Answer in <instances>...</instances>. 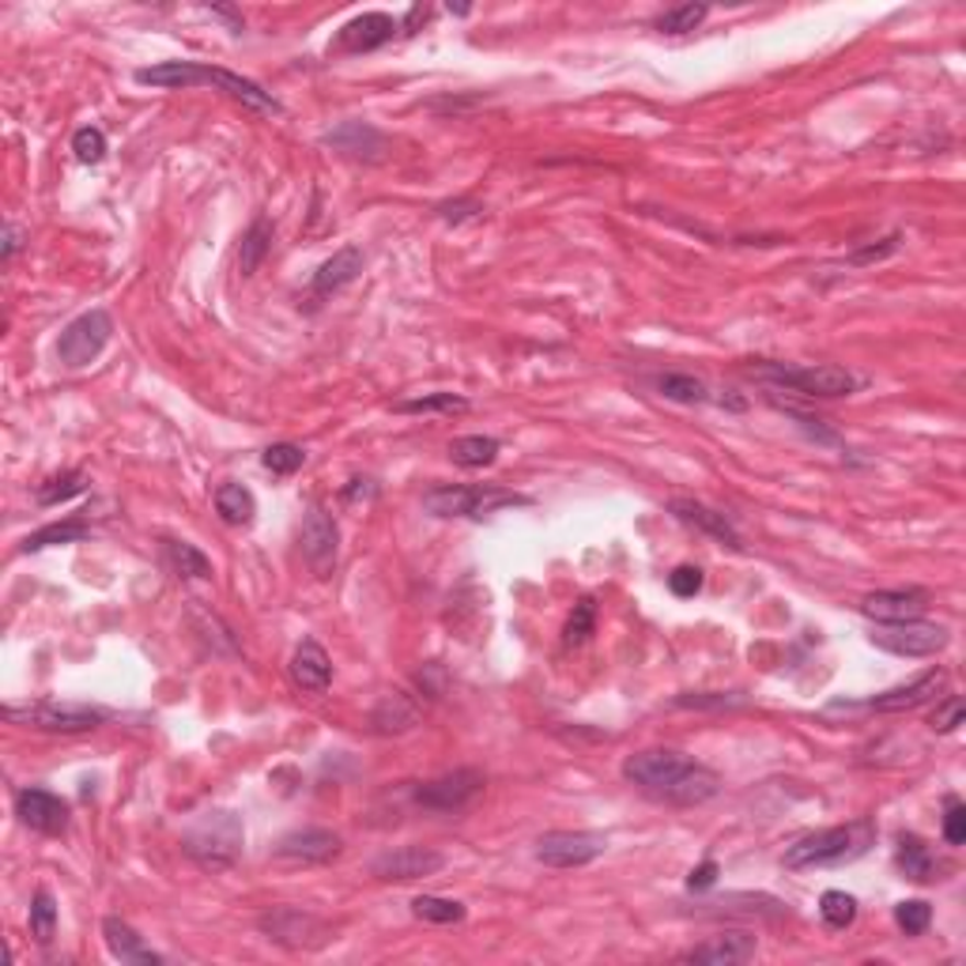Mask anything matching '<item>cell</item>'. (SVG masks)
I'll use <instances>...</instances> for the list:
<instances>
[{
    "label": "cell",
    "instance_id": "1",
    "mask_svg": "<svg viewBox=\"0 0 966 966\" xmlns=\"http://www.w3.org/2000/svg\"><path fill=\"white\" fill-rule=\"evenodd\" d=\"M623 777H627L630 785H638L646 797L664 800V805H677V808L706 805V800H714L717 789H721L717 771H709L706 763H698V759L672 748H646L627 755L623 759Z\"/></svg>",
    "mask_w": 966,
    "mask_h": 966
},
{
    "label": "cell",
    "instance_id": "2",
    "mask_svg": "<svg viewBox=\"0 0 966 966\" xmlns=\"http://www.w3.org/2000/svg\"><path fill=\"white\" fill-rule=\"evenodd\" d=\"M876 842V823L868 816L853 819V823L842 827H827V831L805 834L785 850L782 865L793 872L805 868H827V865H850V861L865 857Z\"/></svg>",
    "mask_w": 966,
    "mask_h": 966
},
{
    "label": "cell",
    "instance_id": "3",
    "mask_svg": "<svg viewBox=\"0 0 966 966\" xmlns=\"http://www.w3.org/2000/svg\"><path fill=\"white\" fill-rule=\"evenodd\" d=\"M242 842H246L242 819L227 808H212L204 811V816H196L182 834L185 857H193L196 865L212 872H227L235 865V861L242 857Z\"/></svg>",
    "mask_w": 966,
    "mask_h": 966
},
{
    "label": "cell",
    "instance_id": "4",
    "mask_svg": "<svg viewBox=\"0 0 966 966\" xmlns=\"http://www.w3.org/2000/svg\"><path fill=\"white\" fill-rule=\"evenodd\" d=\"M751 378L766 382V386H777V389L800 393V397H827V400L850 397V393H857L861 386H865V378L845 371V366H831V363L797 366V363H771V359L751 366Z\"/></svg>",
    "mask_w": 966,
    "mask_h": 966
},
{
    "label": "cell",
    "instance_id": "5",
    "mask_svg": "<svg viewBox=\"0 0 966 966\" xmlns=\"http://www.w3.org/2000/svg\"><path fill=\"white\" fill-rule=\"evenodd\" d=\"M529 495L507 491V487H457L442 484L423 495V510L434 518H487L507 507H529Z\"/></svg>",
    "mask_w": 966,
    "mask_h": 966
},
{
    "label": "cell",
    "instance_id": "6",
    "mask_svg": "<svg viewBox=\"0 0 966 966\" xmlns=\"http://www.w3.org/2000/svg\"><path fill=\"white\" fill-rule=\"evenodd\" d=\"M4 717L15 725L42 732H91L106 725V709L88 703H27V706H4Z\"/></svg>",
    "mask_w": 966,
    "mask_h": 966
},
{
    "label": "cell",
    "instance_id": "7",
    "mask_svg": "<svg viewBox=\"0 0 966 966\" xmlns=\"http://www.w3.org/2000/svg\"><path fill=\"white\" fill-rule=\"evenodd\" d=\"M110 332H114V321H110L106 310H83L80 318H72L61 329V340H57V359L68 366V371H83L88 363H95L102 355V348L110 344Z\"/></svg>",
    "mask_w": 966,
    "mask_h": 966
},
{
    "label": "cell",
    "instance_id": "8",
    "mask_svg": "<svg viewBox=\"0 0 966 966\" xmlns=\"http://www.w3.org/2000/svg\"><path fill=\"white\" fill-rule=\"evenodd\" d=\"M868 638H872V646L887 649V654H895V657H933L947 643H952L947 627H940V623H925V620L879 623Z\"/></svg>",
    "mask_w": 966,
    "mask_h": 966
},
{
    "label": "cell",
    "instance_id": "9",
    "mask_svg": "<svg viewBox=\"0 0 966 966\" xmlns=\"http://www.w3.org/2000/svg\"><path fill=\"white\" fill-rule=\"evenodd\" d=\"M484 785H487V777L476 771V766H461V771H450V774L434 777V782L419 785L416 805L427 811H442V816H450V811L457 816V811H465L476 797H480Z\"/></svg>",
    "mask_w": 966,
    "mask_h": 966
},
{
    "label": "cell",
    "instance_id": "10",
    "mask_svg": "<svg viewBox=\"0 0 966 966\" xmlns=\"http://www.w3.org/2000/svg\"><path fill=\"white\" fill-rule=\"evenodd\" d=\"M609 838L596 831H548L536 842V861L548 868H581L604 857Z\"/></svg>",
    "mask_w": 966,
    "mask_h": 966
},
{
    "label": "cell",
    "instance_id": "11",
    "mask_svg": "<svg viewBox=\"0 0 966 966\" xmlns=\"http://www.w3.org/2000/svg\"><path fill=\"white\" fill-rule=\"evenodd\" d=\"M258 925H261V933L272 940V944H284V947H291V952H310V947L329 944V929H325L314 913L295 910V906L269 910Z\"/></svg>",
    "mask_w": 966,
    "mask_h": 966
},
{
    "label": "cell",
    "instance_id": "12",
    "mask_svg": "<svg viewBox=\"0 0 966 966\" xmlns=\"http://www.w3.org/2000/svg\"><path fill=\"white\" fill-rule=\"evenodd\" d=\"M298 544H303L306 567H310L318 578H332V570H337V555H340V529H337V521H332L329 510L310 507V514H306V521H303V536H298Z\"/></svg>",
    "mask_w": 966,
    "mask_h": 966
},
{
    "label": "cell",
    "instance_id": "13",
    "mask_svg": "<svg viewBox=\"0 0 966 966\" xmlns=\"http://www.w3.org/2000/svg\"><path fill=\"white\" fill-rule=\"evenodd\" d=\"M446 857L439 850H427V845H400V850H389L382 857L371 861V876L378 879H397V884H408V879H423L442 872Z\"/></svg>",
    "mask_w": 966,
    "mask_h": 966
},
{
    "label": "cell",
    "instance_id": "14",
    "mask_svg": "<svg viewBox=\"0 0 966 966\" xmlns=\"http://www.w3.org/2000/svg\"><path fill=\"white\" fill-rule=\"evenodd\" d=\"M944 687H947V669H929L921 672L918 680L902 683V687H891L884 691V695L868 698V709H876V714H906V709L936 703V695H944Z\"/></svg>",
    "mask_w": 966,
    "mask_h": 966
},
{
    "label": "cell",
    "instance_id": "15",
    "mask_svg": "<svg viewBox=\"0 0 966 966\" xmlns=\"http://www.w3.org/2000/svg\"><path fill=\"white\" fill-rule=\"evenodd\" d=\"M15 816L23 819V827L38 834H65L68 831V805L57 793L49 789H20L15 793Z\"/></svg>",
    "mask_w": 966,
    "mask_h": 966
},
{
    "label": "cell",
    "instance_id": "16",
    "mask_svg": "<svg viewBox=\"0 0 966 966\" xmlns=\"http://www.w3.org/2000/svg\"><path fill=\"white\" fill-rule=\"evenodd\" d=\"M929 609V593L925 589H879V593H868L861 601V615L876 623H906V620H921V612Z\"/></svg>",
    "mask_w": 966,
    "mask_h": 966
},
{
    "label": "cell",
    "instance_id": "17",
    "mask_svg": "<svg viewBox=\"0 0 966 966\" xmlns=\"http://www.w3.org/2000/svg\"><path fill=\"white\" fill-rule=\"evenodd\" d=\"M397 31H400V23L393 20V15L363 12V15H355V20H348L344 27H340L337 49H344V54H371V49L393 42V34H397Z\"/></svg>",
    "mask_w": 966,
    "mask_h": 966
},
{
    "label": "cell",
    "instance_id": "18",
    "mask_svg": "<svg viewBox=\"0 0 966 966\" xmlns=\"http://www.w3.org/2000/svg\"><path fill=\"white\" fill-rule=\"evenodd\" d=\"M344 850L340 834L325 831V827H306V831H291L276 842V857L303 861V865H325Z\"/></svg>",
    "mask_w": 966,
    "mask_h": 966
},
{
    "label": "cell",
    "instance_id": "19",
    "mask_svg": "<svg viewBox=\"0 0 966 966\" xmlns=\"http://www.w3.org/2000/svg\"><path fill=\"white\" fill-rule=\"evenodd\" d=\"M366 264V253L359 250V246H344V250H337L329 261L321 264L318 272H314V284H310V303L318 306L325 303L329 295H337V291H344L352 280H359V272H363Z\"/></svg>",
    "mask_w": 966,
    "mask_h": 966
},
{
    "label": "cell",
    "instance_id": "20",
    "mask_svg": "<svg viewBox=\"0 0 966 966\" xmlns=\"http://www.w3.org/2000/svg\"><path fill=\"white\" fill-rule=\"evenodd\" d=\"M683 963H706V966H740L755 959V936L748 933H725L714 936L706 944H695L691 952L680 955Z\"/></svg>",
    "mask_w": 966,
    "mask_h": 966
},
{
    "label": "cell",
    "instance_id": "21",
    "mask_svg": "<svg viewBox=\"0 0 966 966\" xmlns=\"http://www.w3.org/2000/svg\"><path fill=\"white\" fill-rule=\"evenodd\" d=\"M325 144L337 148L340 156H352V159H382V151H386V136L366 122L337 125L332 133H325Z\"/></svg>",
    "mask_w": 966,
    "mask_h": 966
},
{
    "label": "cell",
    "instance_id": "22",
    "mask_svg": "<svg viewBox=\"0 0 966 966\" xmlns=\"http://www.w3.org/2000/svg\"><path fill=\"white\" fill-rule=\"evenodd\" d=\"M291 680H295L303 691H310V695H321V691H329V683H332V661H329V654H325V649L314 643V638H306V643L295 649V657H291Z\"/></svg>",
    "mask_w": 966,
    "mask_h": 966
},
{
    "label": "cell",
    "instance_id": "23",
    "mask_svg": "<svg viewBox=\"0 0 966 966\" xmlns=\"http://www.w3.org/2000/svg\"><path fill=\"white\" fill-rule=\"evenodd\" d=\"M208 72H212L208 65H196V61H162L151 68H136V83L185 91V88H201V83H208Z\"/></svg>",
    "mask_w": 966,
    "mask_h": 966
},
{
    "label": "cell",
    "instance_id": "24",
    "mask_svg": "<svg viewBox=\"0 0 966 966\" xmlns=\"http://www.w3.org/2000/svg\"><path fill=\"white\" fill-rule=\"evenodd\" d=\"M672 514H677L683 525H695L698 533H706V536H714V541H721V544H729V548H743L740 544V533L737 529H732V521L725 518V514H717V510H709V507H703V502H695V499H677L672 502Z\"/></svg>",
    "mask_w": 966,
    "mask_h": 966
},
{
    "label": "cell",
    "instance_id": "25",
    "mask_svg": "<svg viewBox=\"0 0 966 966\" xmlns=\"http://www.w3.org/2000/svg\"><path fill=\"white\" fill-rule=\"evenodd\" d=\"M102 936H106V947H110V955H114V959L133 963V966H156V963H162V955L151 952V947L140 940V933H136L133 925H125L122 918H106V921H102Z\"/></svg>",
    "mask_w": 966,
    "mask_h": 966
},
{
    "label": "cell",
    "instance_id": "26",
    "mask_svg": "<svg viewBox=\"0 0 966 966\" xmlns=\"http://www.w3.org/2000/svg\"><path fill=\"white\" fill-rule=\"evenodd\" d=\"M272 238H276V227H272L269 216H258L250 224V230L242 235V246H238V272L242 276H253L261 269V261L269 258Z\"/></svg>",
    "mask_w": 966,
    "mask_h": 966
},
{
    "label": "cell",
    "instance_id": "27",
    "mask_svg": "<svg viewBox=\"0 0 966 966\" xmlns=\"http://www.w3.org/2000/svg\"><path fill=\"white\" fill-rule=\"evenodd\" d=\"M895 865L902 868L906 879H913V884H929L936 872V861L933 853H929V845L921 842L918 834H902L899 838V850H895Z\"/></svg>",
    "mask_w": 966,
    "mask_h": 966
},
{
    "label": "cell",
    "instance_id": "28",
    "mask_svg": "<svg viewBox=\"0 0 966 966\" xmlns=\"http://www.w3.org/2000/svg\"><path fill=\"white\" fill-rule=\"evenodd\" d=\"M216 514L224 518L227 525H250L253 514H258V499H253V491L242 484H219L216 487Z\"/></svg>",
    "mask_w": 966,
    "mask_h": 966
},
{
    "label": "cell",
    "instance_id": "29",
    "mask_svg": "<svg viewBox=\"0 0 966 966\" xmlns=\"http://www.w3.org/2000/svg\"><path fill=\"white\" fill-rule=\"evenodd\" d=\"M499 450H502V442L491 439V434H465V439H453L450 442V457H453V465H461V468H487V465H495Z\"/></svg>",
    "mask_w": 966,
    "mask_h": 966
},
{
    "label": "cell",
    "instance_id": "30",
    "mask_svg": "<svg viewBox=\"0 0 966 966\" xmlns=\"http://www.w3.org/2000/svg\"><path fill=\"white\" fill-rule=\"evenodd\" d=\"M88 536H91V529L83 525V521H76V518L54 521V525L31 533L27 541H23V552L31 555V552H42V548H54V544H80V541H88Z\"/></svg>",
    "mask_w": 966,
    "mask_h": 966
},
{
    "label": "cell",
    "instance_id": "31",
    "mask_svg": "<svg viewBox=\"0 0 966 966\" xmlns=\"http://www.w3.org/2000/svg\"><path fill=\"white\" fill-rule=\"evenodd\" d=\"M654 386H657V393H661V397L677 400V405H706V400H709L706 382H698L695 374H677V371H672V374H657Z\"/></svg>",
    "mask_w": 966,
    "mask_h": 966
},
{
    "label": "cell",
    "instance_id": "32",
    "mask_svg": "<svg viewBox=\"0 0 966 966\" xmlns=\"http://www.w3.org/2000/svg\"><path fill=\"white\" fill-rule=\"evenodd\" d=\"M393 412L400 416H453V412H468V400L457 397V393H427V397H412V400H397Z\"/></svg>",
    "mask_w": 966,
    "mask_h": 966
},
{
    "label": "cell",
    "instance_id": "33",
    "mask_svg": "<svg viewBox=\"0 0 966 966\" xmlns=\"http://www.w3.org/2000/svg\"><path fill=\"white\" fill-rule=\"evenodd\" d=\"M167 559L178 578H212V562L201 548L185 541H167Z\"/></svg>",
    "mask_w": 966,
    "mask_h": 966
},
{
    "label": "cell",
    "instance_id": "34",
    "mask_svg": "<svg viewBox=\"0 0 966 966\" xmlns=\"http://www.w3.org/2000/svg\"><path fill=\"white\" fill-rule=\"evenodd\" d=\"M88 491V476L83 473H61V476H49L46 484H38V491H34V499H38V507H57V502H68L76 499V495Z\"/></svg>",
    "mask_w": 966,
    "mask_h": 966
},
{
    "label": "cell",
    "instance_id": "35",
    "mask_svg": "<svg viewBox=\"0 0 966 966\" xmlns=\"http://www.w3.org/2000/svg\"><path fill=\"white\" fill-rule=\"evenodd\" d=\"M596 630V601L593 596H581L575 604V612L567 615V627H562V646L578 649L589 643V635Z\"/></svg>",
    "mask_w": 966,
    "mask_h": 966
},
{
    "label": "cell",
    "instance_id": "36",
    "mask_svg": "<svg viewBox=\"0 0 966 966\" xmlns=\"http://www.w3.org/2000/svg\"><path fill=\"white\" fill-rule=\"evenodd\" d=\"M412 913L423 921H434V925H457V921H465V906L453 902V899H439V895H419V899H412Z\"/></svg>",
    "mask_w": 966,
    "mask_h": 966
},
{
    "label": "cell",
    "instance_id": "37",
    "mask_svg": "<svg viewBox=\"0 0 966 966\" xmlns=\"http://www.w3.org/2000/svg\"><path fill=\"white\" fill-rule=\"evenodd\" d=\"M54 933H57V902L46 887H38L31 899V936L38 940V944H49Z\"/></svg>",
    "mask_w": 966,
    "mask_h": 966
},
{
    "label": "cell",
    "instance_id": "38",
    "mask_svg": "<svg viewBox=\"0 0 966 966\" xmlns=\"http://www.w3.org/2000/svg\"><path fill=\"white\" fill-rule=\"evenodd\" d=\"M706 15H709L706 4H680V8H669V12L657 15L654 27L661 34H687V31H695Z\"/></svg>",
    "mask_w": 966,
    "mask_h": 966
},
{
    "label": "cell",
    "instance_id": "39",
    "mask_svg": "<svg viewBox=\"0 0 966 966\" xmlns=\"http://www.w3.org/2000/svg\"><path fill=\"white\" fill-rule=\"evenodd\" d=\"M819 918H823L831 929H850L853 921H857V899L845 891H823V899H819Z\"/></svg>",
    "mask_w": 966,
    "mask_h": 966
},
{
    "label": "cell",
    "instance_id": "40",
    "mask_svg": "<svg viewBox=\"0 0 966 966\" xmlns=\"http://www.w3.org/2000/svg\"><path fill=\"white\" fill-rule=\"evenodd\" d=\"M261 465L269 468L272 476H295L298 468L306 465V450L295 446V442H276L261 453Z\"/></svg>",
    "mask_w": 966,
    "mask_h": 966
},
{
    "label": "cell",
    "instance_id": "41",
    "mask_svg": "<svg viewBox=\"0 0 966 966\" xmlns=\"http://www.w3.org/2000/svg\"><path fill=\"white\" fill-rule=\"evenodd\" d=\"M374 725H378L382 732L412 729V725H416V709L405 703V695H393V698H386V703L378 706V714H374Z\"/></svg>",
    "mask_w": 966,
    "mask_h": 966
},
{
    "label": "cell",
    "instance_id": "42",
    "mask_svg": "<svg viewBox=\"0 0 966 966\" xmlns=\"http://www.w3.org/2000/svg\"><path fill=\"white\" fill-rule=\"evenodd\" d=\"M895 921H899V929L906 936H921L929 925H933V906L921 902V899L899 902L895 906Z\"/></svg>",
    "mask_w": 966,
    "mask_h": 966
},
{
    "label": "cell",
    "instance_id": "43",
    "mask_svg": "<svg viewBox=\"0 0 966 966\" xmlns=\"http://www.w3.org/2000/svg\"><path fill=\"white\" fill-rule=\"evenodd\" d=\"M72 151L80 162H102L106 159V133L95 129V125H83L72 136Z\"/></svg>",
    "mask_w": 966,
    "mask_h": 966
},
{
    "label": "cell",
    "instance_id": "44",
    "mask_svg": "<svg viewBox=\"0 0 966 966\" xmlns=\"http://www.w3.org/2000/svg\"><path fill=\"white\" fill-rule=\"evenodd\" d=\"M963 717H966V709H963V698L959 695H947V698H940L936 703V709H933V717H929V729L933 732H940V737H947V732H955L963 725Z\"/></svg>",
    "mask_w": 966,
    "mask_h": 966
},
{
    "label": "cell",
    "instance_id": "45",
    "mask_svg": "<svg viewBox=\"0 0 966 966\" xmlns=\"http://www.w3.org/2000/svg\"><path fill=\"white\" fill-rule=\"evenodd\" d=\"M899 250H902V235H887V238H879V242L865 246V250H853L845 261L857 264V269H865V264H876V261L895 258V253H899Z\"/></svg>",
    "mask_w": 966,
    "mask_h": 966
},
{
    "label": "cell",
    "instance_id": "46",
    "mask_svg": "<svg viewBox=\"0 0 966 966\" xmlns=\"http://www.w3.org/2000/svg\"><path fill=\"white\" fill-rule=\"evenodd\" d=\"M944 842L947 845H963L966 842V805L959 797L944 800Z\"/></svg>",
    "mask_w": 966,
    "mask_h": 966
},
{
    "label": "cell",
    "instance_id": "47",
    "mask_svg": "<svg viewBox=\"0 0 966 966\" xmlns=\"http://www.w3.org/2000/svg\"><path fill=\"white\" fill-rule=\"evenodd\" d=\"M703 581H706L703 570L691 567V562H683V567H677L669 575V589L677 596H695V593H703Z\"/></svg>",
    "mask_w": 966,
    "mask_h": 966
},
{
    "label": "cell",
    "instance_id": "48",
    "mask_svg": "<svg viewBox=\"0 0 966 966\" xmlns=\"http://www.w3.org/2000/svg\"><path fill=\"white\" fill-rule=\"evenodd\" d=\"M743 698L740 695H714V691H706V695H680L677 706L683 709H729V706H740Z\"/></svg>",
    "mask_w": 966,
    "mask_h": 966
},
{
    "label": "cell",
    "instance_id": "49",
    "mask_svg": "<svg viewBox=\"0 0 966 966\" xmlns=\"http://www.w3.org/2000/svg\"><path fill=\"white\" fill-rule=\"evenodd\" d=\"M717 861H703V865L698 868H691V876H687V887L691 891H709V887L717 884Z\"/></svg>",
    "mask_w": 966,
    "mask_h": 966
},
{
    "label": "cell",
    "instance_id": "50",
    "mask_svg": "<svg viewBox=\"0 0 966 966\" xmlns=\"http://www.w3.org/2000/svg\"><path fill=\"white\" fill-rule=\"evenodd\" d=\"M20 250V235H15V227L8 224L4 227V261H12V253Z\"/></svg>",
    "mask_w": 966,
    "mask_h": 966
},
{
    "label": "cell",
    "instance_id": "51",
    "mask_svg": "<svg viewBox=\"0 0 966 966\" xmlns=\"http://www.w3.org/2000/svg\"><path fill=\"white\" fill-rule=\"evenodd\" d=\"M371 480H352V487H348L344 491V499L352 502V499H359V495H374V487H366Z\"/></svg>",
    "mask_w": 966,
    "mask_h": 966
}]
</instances>
